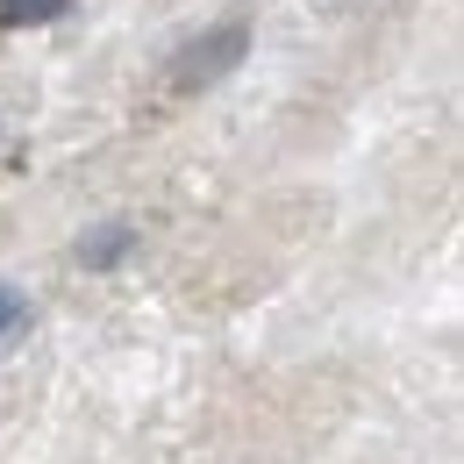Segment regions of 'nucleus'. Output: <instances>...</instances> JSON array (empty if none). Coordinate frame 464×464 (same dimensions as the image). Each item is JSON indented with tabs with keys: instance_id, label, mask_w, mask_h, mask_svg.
I'll list each match as a JSON object with an SVG mask.
<instances>
[{
	"instance_id": "f257e3e1",
	"label": "nucleus",
	"mask_w": 464,
	"mask_h": 464,
	"mask_svg": "<svg viewBox=\"0 0 464 464\" xmlns=\"http://www.w3.org/2000/svg\"><path fill=\"white\" fill-rule=\"evenodd\" d=\"M243 44H250V29H243V22H222L208 44H193V51L172 64V79L186 86V93H193V86H215V79H222V72L243 58Z\"/></svg>"
},
{
	"instance_id": "f03ea898",
	"label": "nucleus",
	"mask_w": 464,
	"mask_h": 464,
	"mask_svg": "<svg viewBox=\"0 0 464 464\" xmlns=\"http://www.w3.org/2000/svg\"><path fill=\"white\" fill-rule=\"evenodd\" d=\"M72 0H0V29H36V22H58Z\"/></svg>"
},
{
	"instance_id": "7ed1b4c3",
	"label": "nucleus",
	"mask_w": 464,
	"mask_h": 464,
	"mask_svg": "<svg viewBox=\"0 0 464 464\" xmlns=\"http://www.w3.org/2000/svg\"><path fill=\"white\" fill-rule=\"evenodd\" d=\"M14 322H22V300H14V293L0 286V336H7V329H14Z\"/></svg>"
}]
</instances>
